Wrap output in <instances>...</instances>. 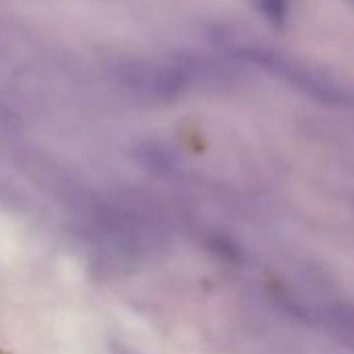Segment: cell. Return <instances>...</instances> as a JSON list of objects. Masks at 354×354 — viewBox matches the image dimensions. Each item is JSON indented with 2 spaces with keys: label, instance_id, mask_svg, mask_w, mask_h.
<instances>
[{
  "label": "cell",
  "instance_id": "cell-2",
  "mask_svg": "<svg viewBox=\"0 0 354 354\" xmlns=\"http://www.w3.org/2000/svg\"><path fill=\"white\" fill-rule=\"evenodd\" d=\"M352 3H354V0H352Z\"/></svg>",
  "mask_w": 354,
  "mask_h": 354
},
{
  "label": "cell",
  "instance_id": "cell-1",
  "mask_svg": "<svg viewBox=\"0 0 354 354\" xmlns=\"http://www.w3.org/2000/svg\"><path fill=\"white\" fill-rule=\"evenodd\" d=\"M252 7L273 26H283L290 15V0H252Z\"/></svg>",
  "mask_w": 354,
  "mask_h": 354
}]
</instances>
